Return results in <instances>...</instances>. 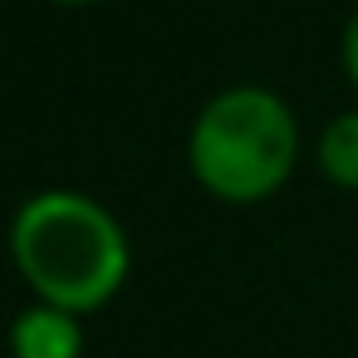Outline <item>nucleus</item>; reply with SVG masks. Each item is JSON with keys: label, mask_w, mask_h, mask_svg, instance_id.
I'll return each instance as SVG.
<instances>
[{"label": "nucleus", "mask_w": 358, "mask_h": 358, "mask_svg": "<svg viewBox=\"0 0 358 358\" xmlns=\"http://www.w3.org/2000/svg\"><path fill=\"white\" fill-rule=\"evenodd\" d=\"M319 162L338 187H358V113H343L324 143H319Z\"/></svg>", "instance_id": "nucleus-4"}, {"label": "nucleus", "mask_w": 358, "mask_h": 358, "mask_svg": "<svg viewBox=\"0 0 358 358\" xmlns=\"http://www.w3.org/2000/svg\"><path fill=\"white\" fill-rule=\"evenodd\" d=\"M343 64H348V74H353V84H358V15H353L348 30H343Z\"/></svg>", "instance_id": "nucleus-5"}, {"label": "nucleus", "mask_w": 358, "mask_h": 358, "mask_svg": "<svg viewBox=\"0 0 358 358\" xmlns=\"http://www.w3.org/2000/svg\"><path fill=\"white\" fill-rule=\"evenodd\" d=\"M79 324H74V309H30L20 314L15 334H10V348L15 358H79Z\"/></svg>", "instance_id": "nucleus-3"}, {"label": "nucleus", "mask_w": 358, "mask_h": 358, "mask_svg": "<svg viewBox=\"0 0 358 358\" xmlns=\"http://www.w3.org/2000/svg\"><path fill=\"white\" fill-rule=\"evenodd\" d=\"M59 6H84V0H59Z\"/></svg>", "instance_id": "nucleus-6"}, {"label": "nucleus", "mask_w": 358, "mask_h": 358, "mask_svg": "<svg viewBox=\"0 0 358 358\" xmlns=\"http://www.w3.org/2000/svg\"><path fill=\"white\" fill-rule=\"evenodd\" d=\"M20 275L59 309H99L128 275V241L118 221L74 192H45L20 206L15 231Z\"/></svg>", "instance_id": "nucleus-1"}, {"label": "nucleus", "mask_w": 358, "mask_h": 358, "mask_svg": "<svg viewBox=\"0 0 358 358\" xmlns=\"http://www.w3.org/2000/svg\"><path fill=\"white\" fill-rule=\"evenodd\" d=\"M294 167V118L265 89L221 94L192 133V172L221 201H260Z\"/></svg>", "instance_id": "nucleus-2"}]
</instances>
